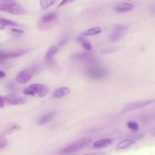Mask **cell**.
<instances>
[{
    "instance_id": "6da1fadb",
    "label": "cell",
    "mask_w": 155,
    "mask_h": 155,
    "mask_svg": "<svg viewBox=\"0 0 155 155\" xmlns=\"http://www.w3.org/2000/svg\"><path fill=\"white\" fill-rule=\"evenodd\" d=\"M89 137L82 138L74 143L61 149L59 153L61 154H68L78 150L91 141Z\"/></svg>"
},
{
    "instance_id": "7a4b0ae2",
    "label": "cell",
    "mask_w": 155,
    "mask_h": 155,
    "mask_svg": "<svg viewBox=\"0 0 155 155\" xmlns=\"http://www.w3.org/2000/svg\"><path fill=\"white\" fill-rule=\"evenodd\" d=\"M38 67L34 66L20 72L16 77V81L20 84L27 82L38 72L39 68Z\"/></svg>"
},
{
    "instance_id": "3957f363",
    "label": "cell",
    "mask_w": 155,
    "mask_h": 155,
    "mask_svg": "<svg viewBox=\"0 0 155 155\" xmlns=\"http://www.w3.org/2000/svg\"><path fill=\"white\" fill-rule=\"evenodd\" d=\"M155 102L154 100H142L132 102L125 105L121 110L122 113L143 108Z\"/></svg>"
},
{
    "instance_id": "277c9868",
    "label": "cell",
    "mask_w": 155,
    "mask_h": 155,
    "mask_svg": "<svg viewBox=\"0 0 155 155\" xmlns=\"http://www.w3.org/2000/svg\"><path fill=\"white\" fill-rule=\"evenodd\" d=\"M0 10L2 12L15 15H22L25 12L24 9L16 3L9 4L1 5Z\"/></svg>"
},
{
    "instance_id": "5b68a950",
    "label": "cell",
    "mask_w": 155,
    "mask_h": 155,
    "mask_svg": "<svg viewBox=\"0 0 155 155\" xmlns=\"http://www.w3.org/2000/svg\"><path fill=\"white\" fill-rule=\"evenodd\" d=\"M30 87L33 89L40 97L45 96L48 91V87L43 84H34L30 85Z\"/></svg>"
},
{
    "instance_id": "8992f818",
    "label": "cell",
    "mask_w": 155,
    "mask_h": 155,
    "mask_svg": "<svg viewBox=\"0 0 155 155\" xmlns=\"http://www.w3.org/2000/svg\"><path fill=\"white\" fill-rule=\"evenodd\" d=\"M134 7V6L133 4L123 2L116 5L114 8V9L117 12H126L133 9Z\"/></svg>"
},
{
    "instance_id": "52a82bcc",
    "label": "cell",
    "mask_w": 155,
    "mask_h": 155,
    "mask_svg": "<svg viewBox=\"0 0 155 155\" xmlns=\"http://www.w3.org/2000/svg\"><path fill=\"white\" fill-rule=\"evenodd\" d=\"M29 51V49L20 50L16 52L10 53L0 54V59H8L20 56Z\"/></svg>"
},
{
    "instance_id": "ba28073f",
    "label": "cell",
    "mask_w": 155,
    "mask_h": 155,
    "mask_svg": "<svg viewBox=\"0 0 155 155\" xmlns=\"http://www.w3.org/2000/svg\"><path fill=\"white\" fill-rule=\"evenodd\" d=\"M58 51V48L55 46L50 47L47 51L45 56L46 62L48 64H52L54 63L53 57Z\"/></svg>"
},
{
    "instance_id": "9c48e42d",
    "label": "cell",
    "mask_w": 155,
    "mask_h": 155,
    "mask_svg": "<svg viewBox=\"0 0 155 155\" xmlns=\"http://www.w3.org/2000/svg\"><path fill=\"white\" fill-rule=\"evenodd\" d=\"M136 143V141L132 140H124L119 143L116 146L115 150L116 151H118L120 150L126 149Z\"/></svg>"
},
{
    "instance_id": "30bf717a",
    "label": "cell",
    "mask_w": 155,
    "mask_h": 155,
    "mask_svg": "<svg viewBox=\"0 0 155 155\" xmlns=\"http://www.w3.org/2000/svg\"><path fill=\"white\" fill-rule=\"evenodd\" d=\"M57 14L55 12L48 13L42 16L40 21L43 23H48L54 21L57 18Z\"/></svg>"
},
{
    "instance_id": "8fae6325",
    "label": "cell",
    "mask_w": 155,
    "mask_h": 155,
    "mask_svg": "<svg viewBox=\"0 0 155 155\" xmlns=\"http://www.w3.org/2000/svg\"><path fill=\"white\" fill-rule=\"evenodd\" d=\"M106 74L105 71L103 69L95 68L90 72L89 75L91 78L98 79L104 77Z\"/></svg>"
},
{
    "instance_id": "7c38bea8",
    "label": "cell",
    "mask_w": 155,
    "mask_h": 155,
    "mask_svg": "<svg viewBox=\"0 0 155 155\" xmlns=\"http://www.w3.org/2000/svg\"><path fill=\"white\" fill-rule=\"evenodd\" d=\"M25 101V99L23 98L6 97V104L9 105L22 104H24Z\"/></svg>"
},
{
    "instance_id": "4fadbf2b",
    "label": "cell",
    "mask_w": 155,
    "mask_h": 155,
    "mask_svg": "<svg viewBox=\"0 0 155 155\" xmlns=\"http://www.w3.org/2000/svg\"><path fill=\"white\" fill-rule=\"evenodd\" d=\"M70 92V90L67 87H62L55 90L53 95L56 98H59L68 95Z\"/></svg>"
},
{
    "instance_id": "5bb4252c",
    "label": "cell",
    "mask_w": 155,
    "mask_h": 155,
    "mask_svg": "<svg viewBox=\"0 0 155 155\" xmlns=\"http://www.w3.org/2000/svg\"><path fill=\"white\" fill-rule=\"evenodd\" d=\"M21 128L20 125L15 124H12L6 127L4 131V133L6 134H9L15 131L20 130Z\"/></svg>"
},
{
    "instance_id": "9a60e30c",
    "label": "cell",
    "mask_w": 155,
    "mask_h": 155,
    "mask_svg": "<svg viewBox=\"0 0 155 155\" xmlns=\"http://www.w3.org/2000/svg\"><path fill=\"white\" fill-rule=\"evenodd\" d=\"M112 140L110 139H105L95 141L94 143V146L96 147L101 148L106 147L110 144Z\"/></svg>"
},
{
    "instance_id": "2e32d148",
    "label": "cell",
    "mask_w": 155,
    "mask_h": 155,
    "mask_svg": "<svg viewBox=\"0 0 155 155\" xmlns=\"http://www.w3.org/2000/svg\"><path fill=\"white\" fill-rule=\"evenodd\" d=\"M126 28L124 26L119 25L116 26L112 34V37H116V38H120L124 33Z\"/></svg>"
},
{
    "instance_id": "e0dca14e",
    "label": "cell",
    "mask_w": 155,
    "mask_h": 155,
    "mask_svg": "<svg viewBox=\"0 0 155 155\" xmlns=\"http://www.w3.org/2000/svg\"><path fill=\"white\" fill-rule=\"evenodd\" d=\"M101 31V29L100 27H95L84 31L82 35L84 36L94 35L100 33Z\"/></svg>"
},
{
    "instance_id": "ac0fdd59",
    "label": "cell",
    "mask_w": 155,
    "mask_h": 155,
    "mask_svg": "<svg viewBox=\"0 0 155 155\" xmlns=\"http://www.w3.org/2000/svg\"><path fill=\"white\" fill-rule=\"evenodd\" d=\"M78 40L81 43L83 47L87 50L91 49V46L90 43L84 37L79 36L77 38Z\"/></svg>"
},
{
    "instance_id": "d6986e66",
    "label": "cell",
    "mask_w": 155,
    "mask_h": 155,
    "mask_svg": "<svg viewBox=\"0 0 155 155\" xmlns=\"http://www.w3.org/2000/svg\"><path fill=\"white\" fill-rule=\"evenodd\" d=\"M55 0H40V3L41 8L45 9L53 5Z\"/></svg>"
},
{
    "instance_id": "ffe728a7",
    "label": "cell",
    "mask_w": 155,
    "mask_h": 155,
    "mask_svg": "<svg viewBox=\"0 0 155 155\" xmlns=\"http://www.w3.org/2000/svg\"><path fill=\"white\" fill-rule=\"evenodd\" d=\"M54 116V114H48L43 117L40 120L39 124L40 125H43L51 121Z\"/></svg>"
},
{
    "instance_id": "44dd1931",
    "label": "cell",
    "mask_w": 155,
    "mask_h": 155,
    "mask_svg": "<svg viewBox=\"0 0 155 155\" xmlns=\"http://www.w3.org/2000/svg\"><path fill=\"white\" fill-rule=\"evenodd\" d=\"M128 127L133 131H137L139 129L138 125L136 122L133 121H129L127 123Z\"/></svg>"
},
{
    "instance_id": "7402d4cb",
    "label": "cell",
    "mask_w": 155,
    "mask_h": 155,
    "mask_svg": "<svg viewBox=\"0 0 155 155\" xmlns=\"http://www.w3.org/2000/svg\"><path fill=\"white\" fill-rule=\"evenodd\" d=\"M0 23H2L5 26L7 25L12 26H15L17 25V23L15 22L8 19L3 18H1L0 19Z\"/></svg>"
},
{
    "instance_id": "603a6c76",
    "label": "cell",
    "mask_w": 155,
    "mask_h": 155,
    "mask_svg": "<svg viewBox=\"0 0 155 155\" xmlns=\"http://www.w3.org/2000/svg\"><path fill=\"white\" fill-rule=\"evenodd\" d=\"M23 92L25 95L34 96L36 92L33 89L30 87L25 88Z\"/></svg>"
},
{
    "instance_id": "cb8c5ba5",
    "label": "cell",
    "mask_w": 155,
    "mask_h": 155,
    "mask_svg": "<svg viewBox=\"0 0 155 155\" xmlns=\"http://www.w3.org/2000/svg\"><path fill=\"white\" fill-rule=\"evenodd\" d=\"M7 145V142L6 139L3 136L0 137V148L2 149L5 148Z\"/></svg>"
},
{
    "instance_id": "d4e9b609",
    "label": "cell",
    "mask_w": 155,
    "mask_h": 155,
    "mask_svg": "<svg viewBox=\"0 0 155 155\" xmlns=\"http://www.w3.org/2000/svg\"><path fill=\"white\" fill-rule=\"evenodd\" d=\"M78 0H63L58 5L57 8H59L67 4L73 2Z\"/></svg>"
},
{
    "instance_id": "484cf974",
    "label": "cell",
    "mask_w": 155,
    "mask_h": 155,
    "mask_svg": "<svg viewBox=\"0 0 155 155\" xmlns=\"http://www.w3.org/2000/svg\"><path fill=\"white\" fill-rule=\"evenodd\" d=\"M6 103V97L0 96V107L1 108L4 107Z\"/></svg>"
},
{
    "instance_id": "4316f807",
    "label": "cell",
    "mask_w": 155,
    "mask_h": 155,
    "mask_svg": "<svg viewBox=\"0 0 155 155\" xmlns=\"http://www.w3.org/2000/svg\"><path fill=\"white\" fill-rule=\"evenodd\" d=\"M0 5L16 3L15 0H0Z\"/></svg>"
},
{
    "instance_id": "83f0119b",
    "label": "cell",
    "mask_w": 155,
    "mask_h": 155,
    "mask_svg": "<svg viewBox=\"0 0 155 155\" xmlns=\"http://www.w3.org/2000/svg\"><path fill=\"white\" fill-rule=\"evenodd\" d=\"M84 155H107L106 152L104 151H96L84 154Z\"/></svg>"
},
{
    "instance_id": "f1b7e54d",
    "label": "cell",
    "mask_w": 155,
    "mask_h": 155,
    "mask_svg": "<svg viewBox=\"0 0 155 155\" xmlns=\"http://www.w3.org/2000/svg\"><path fill=\"white\" fill-rule=\"evenodd\" d=\"M12 31L14 32H15L19 34H22L24 33V31L15 28H13L12 29Z\"/></svg>"
},
{
    "instance_id": "f546056e",
    "label": "cell",
    "mask_w": 155,
    "mask_h": 155,
    "mask_svg": "<svg viewBox=\"0 0 155 155\" xmlns=\"http://www.w3.org/2000/svg\"><path fill=\"white\" fill-rule=\"evenodd\" d=\"M5 73L3 71H0V78H3L5 77Z\"/></svg>"
},
{
    "instance_id": "4dcf8cb0",
    "label": "cell",
    "mask_w": 155,
    "mask_h": 155,
    "mask_svg": "<svg viewBox=\"0 0 155 155\" xmlns=\"http://www.w3.org/2000/svg\"><path fill=\"white\" fill-rule=\"evenodd\" d=\"M5 26L4 25L0 23V29L1 30L5 28Z\"/></svg>"
}]
</instances>
